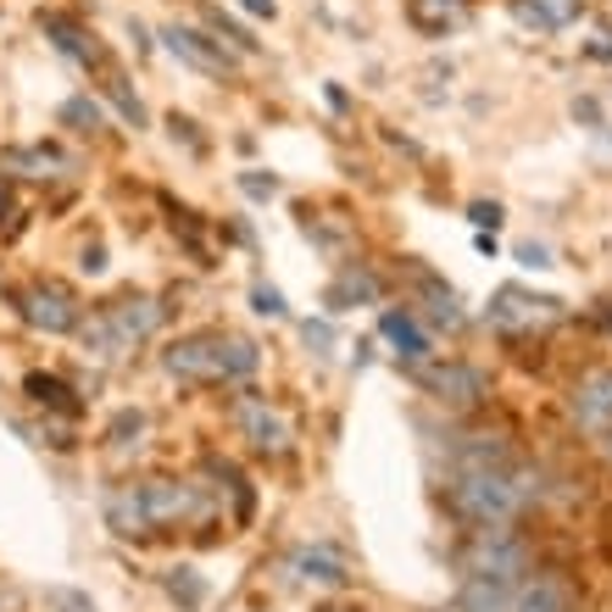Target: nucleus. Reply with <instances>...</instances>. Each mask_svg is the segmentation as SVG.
<instances>
[{
	"label": "nucleus",
	"instance_id": "17",
	"mask_svg": "<svg viewBox=\"0 0 612 612\" xmlns=\"http://www.w3.org/2000/svg\"><path fill=\"white\" fill-rule=\"evenodd\" d=\"M518 612H568V590L557 579H535V585H523Z\"/></svg>",
	"mask_w": 612,
	"mask_h": 612
},
{
	"label": "nucleus",
	"instance_id": "15",
	"mask_svg": "<svg viewBox=\"0 0 612 612\" xmlns=\"http://www.w3.org/2000/svg\"><path fill=\"white\" fill-rule=\"evenodd\" d=\"M518 23H530V29H563L579 18V0H518Z\"/></svg>",
	"mask_w": 612,
	"mask_h": 612
},
{
	"label": "nucleus",
	"instance_id": "18",
	"mask_svg": "<svg viewBox=\"0 0 612 612\" xmlns=\"http://www.w3.org/2000/svg\"><path fill=\"white\" fill-rule=\"evenodd\" d=\"M374 296H379V279H374V274H357V268H345V274H340V285L329 290V307L340 312L345 301H374Z\"/></svg>",
	"mask_w": 612,
	"mask_h": 612
},
{
	"label": "nucleus",
	"instance_id": "11",
	"mask_svg": "<svg viewBox=\"0 0 612 612\" xmlns=\"http://www.w3.org/2000/svg\"><path fill=\"white\" fill-rule=\"evenodd\" d=\"M290 574L301 585H323V590H334V585L352 579V568H345V557L334 546H301V552H290Z\"/></svg>",
	"mask_w": 612,
	"mask_h": 612
},
{
	"label": "nucleus",
	"instance_id": "21",
	"mask_svg": "<svg viewBox=\"0 0 612 612\" xmlns=\"http://www.w3.org/2000/svg\"><path fill=\"white\" fill-rule=\"evenodd\" d=\"M45 34H51L67 56H78V62H90V56H96V45H84V34H78L67 18H45Z\"/></svg>",
	"mask_w": 612,
	"mask_h": 612
},
{
	"label": "nucleus",
	"instance_id": "20",
	"mask_svg": "<svg viewBox=\"0 0 612 612\" xmlns=\"http://www.w3.org/2000/svg\"><path fill=\"white\" fill-rule=\"evenodd\" d=\"M167 596L185 601V607H201L207 601V579L196 568H167Z\"/></svg>",
	"mask_w": 612,
	"mask_h": 612
},
{
	"label": "nucleus",
	"instance_id": "4",
	"mask_svg": "<svg viewBox=\"0 0 612 612\" xmlns=\"http://www.w3.org/2000/svg\"><path fill=\"white\" fill-rule=\"evenodd\" d=\"M523 585H530V574H490V568H468V574H463V612H518Z\"/></svg>",
	"mask_w": 612,
	"mask_h": 612
},
{
	"label": "nucleus",
	"instance_id": "3",
	"mask_svg": "<svg viewBox=\"0 0 612 612\" xmlns=\"http://www.w3.org/2000/svg\"><path fill=\"white\" fill-rule=\"evenodd\" d=\"M156 329H162V307L151 296H123V301L101 307L90 323H84V345H90L101 363H112V357L134 352L140 340H151Z\"/></svg>",
	"mask_w": 612,
	"mask_h": 612
},
{
	"label": "nucleus",
	"instance_id": "29",
	"mask_svg": "<svg viewBox=\"0 0 612 612\" xmlns=\"http://www.w3.org/2000/svg\"><path fill=\"white\" fill-rule=\"evenodd\" d=\"M251 18H279V0H240Z\"/></svg>",
	"mask_w": 612,
	"mask_h": 612
},
{
	"label": "nucleus",
	"instance_id": "13",
	"mask_svg": "<svg viewBox=\"0 0 612 612\" xmlns=\"http://www.w3.org/2000/svg\"><path fill=\"white\" fill-rule=\"evenodd\" d=\"M107 523L118 535H151V518H145V501H140V485H118L107 496Z\"/></svg>",
	"mask_w": 612,
	"mask_h": 612
},
{
	"label": "nucleus",
	"instance_id": "22",
	"mask_svg": "<svg viewBox=\"0 0 612 612\" xmlns=\"http://www.w3.org/2000/svg\"><path fill=\"white\" fill-rule=\"evenodd\" d=\"M62 123H78V129H101V107H96V101H84V96H73V101L62 107Z\"/></svg>",
	"mask_w": 612,
	"mask_h": 612
},
{
	"label": "nucleus",
	"instance_id": "24",
	"mask_svg": "<svg viewBox=\"0 0 612 612\" xmlns=\"http://www.w3.org/2000/svg\"><path fill=\"white\" fill-rule=\"evenodd\" d=\"M251 301H256V312H262V318H285V296H279V290H268V285H256V296H251Z\"/></svg>",
	"mask_w": 612,
	"mask_h": 612
},
{
	"label": "nucleus",
	"instance_id": "30",
	"mask_svg": "<svg viewBox=\"0 0 612 612\" xmlns=\"http://www.w3.org/2000/svg\"><path fill=\"white\" fill-rule=\"evenodd\" d=\"M474 223H479V229H485V223L496 229V223H501V207H485V201H479V207H474Z\"/></svg>",
	"mask_w": 612,
	"mask_h": 612
},
{
	"label": "nucleus",
	"instance_id": "23",
	"mask_svg": "<svg viewBox=\"0 0 612 612\" xmlns=\"http://www.w3.org/2000/svg\"><path fill=\"white\" fill-rule=\"evenodd\" d=\"M18 167H34L40 179H45V173H62V167H67V156H56V151H23Z\"/></svg>",
	"mask_w": 612,
	"mask_h": 612
},
{
	"label": "nucleus",
	"instance_id": "27",
	"mask_svg": "<svg viewBox=\"0 0 612 612\" xmlns=\"http://www.w3.org/2000/svg\"><path fill=\"white\" fill-rule=\"evenodd\" d=\"M112 101H118V112H123L129 123H145V107H140V101L123 90V84H112Z\"/></svg>",
	"mask_w": 612,
	"mask_h": 612
},
{
	"label": "nucleus",
	"instance_id": "5",
	"mask_svg": "<svg viewBox=\"0 0 612 612\" xmlns=\"http://www.w3.org/2000/svg\"><path fill=\"white\" fill-rule=\"evenodd\" d=\"M162 40H167V51L179 56L185 67H196V73H207V78H229V73H234V51H223V40H212V34H201V29L173 23Z\"/></svg>",
	"mask_w": 612,
	"mask_h": 612
},
{
	"label": "nucleus",
	"instance_id": "6",
	"mask_svg": "<svg viewBox=\"0 0 612 612\" xmlns=\"http://www.w3.org/2000/svg\"><path fill=\"white\" fill-rule=\"evenodd\" d=\"M140 501H145V518L151 530H173V523H190L201 512V496L179 479H145L140 485Z\"/></svg>",
	"mask_w": 612,
	"mask_h": 612
},
{
	"label": "nucleus",
	"instance_id": "12",
	"mask_svg": "<svg viewBox=\"0 0 612 612\" xmlns=\"http://www.w3.org/2000/svg\"><path fill=\"white\" fill-rule=\"evenodd\" d=\"M574 418L585 429H612V374H590L574 390Z\"/></svg>",
	"mask_w": 612,
	"mask_h": 612
},
{
	"label": "nucleus",
	"instance_id": "2",
	"mask_svg": "<svg viewBox=\"0 0 612 612\" xmlns=\"http://www.w3.org/2000/svg\"><path fill=\"white\" fill-rule=\"evenodd\" d=\"M523 496H530V485L501 463H463L457 485H452V507L468 523H479V530H501V523L523 507Z\"/></svg>",
	"mask_w": 612,
	"mask_h": 612
},
{
	"label": "nucleus",
	"instance_id": "16",
	"mask_svg": "<svg viewBox=\"0 0 612 612\" xmlns=\"http://www.w3.org/2000/svg\"><path fill=\"white\" fill-rule=\"evenodd\" d=\"M407 12L423 34H446V23H457V12H463V0H412Z\"/></svg>",
	"mask_w": 612,
	"mask_h": 612
},
{
	"label": "nucleus",
	"instance_id": "33",
	"mask_svg": "<svg viewBox=\"0 0 612 612\" xmlns=\"http://www.w3.org/2000/svg\"><path fill=\"white\" fill-rule=\"evenodd\" d=\"M607 457H612V441H607Z\"/></svg>",
	"mask_w": 612,
	"mask_h": 612
},
{
	"label": "nucleus",
	"instance_id": "1",
	"mask_svg": "<svg viewBox=\"0 0 612 612\" xmlns=\"http://www.w3.org/2000/svg\"><path fill=\"white\" fill-rule=\"evenodd\" d=\"M162 368L173 379H196V385H223L256 374V345L234 334H185L162 352Z\"/></svg>",
	"mask_w": 612,
	"mask_h": 612
},
{
	"label": "nucleus",
	"instance_id": "19",
	"mask_svg": "<svg viewBox=\"0 0 612 612\" xmlns=\"http://www.w3.org/2000/svg\"><path fill=\"white\" fill-rule=\"evenodd\" d=\"M23 390L40 401V407H62V412H78V401H73V390L56 379V374H29L23 379Z\"/></svg>",
	"mask_w": 612,
	"mask_h": 612
},
{
	"label": "nucleus",
	"instance_id": "25",
	"mask_svg": "<svg viewBox=\"0 0 612 612\" xmlns=\"http://www.w3.org/2000/svg\"><path fill=\"white\" fill-rule=\"evenodd\" d=\"M51 607H56V612H96L90 596H78V590H51Z\"/></svg>",
	"mask_w": 612,
	"mask_h": 612
},
{
	"label": "nucleus",
	"instance_id": "26",
	"mask_svg": "<svg viewBox=\"0 0 612 612\" xmlns=\"http://www.w3.org/2000/svg\"><path fill=\"white\" fill-rule=\"evenodd\" d=\"M240 185H245V196H256V201H262V196H279V179H274V173H268V179H262V173H245Z\"/></svg>",
	"mask_w": 612,
	"mask_h": 612
},
{
	"label": "nucleus",
	"instance_id": "31",
	"mask_svg": "<svg viewBox=\"0 0 612 612\" xmlns=\"http://www.w3.org/2000/svg\"><path fill=\"white\" fill-rule=\"evenodd\" d=\"M307 345H334V334H329V323H307Z\"/></svg>",
	"mask_w": 612,
	"mask_h": 612
},
{
	"label": "nucleus",
	"instance_id": "28",
	"mask_svg": "<svg viewBox=\"0 0 612 612\" xmlns=\"http://www.w3.org/2000/svg\"><path fill=\"white\" fill-rule=\"evenodd\" d=\"M518 262H523V268H552V251L530 240V245H518Z\"/></svg>",
	"mask_w": 612,
	"mask_h": 612
},
{
	"label": "nucleus",
	"instance_id": "32",
	"mask_svg": "<svg viewBox=\"0 0 612 612\" xmlns=\"http://www.w3.org/2000/svg\"><path fill=\"white\" fill-rule=\"evenodd\" d=\"M590 56H612V34H596V45H590Z\"/></svg>",
	"mask_w": 612,
	"mask_h": 612
},
{
	"label": "nucleus",
	"instance_id": "7",
	"mask_svg": "<svg viewBox=\"0 0 612 612\" xmlns=\"http://www.w3.org/2000/svg\"><path fill=\"white\" fill-rule=\"evenodd\" d=\"M490 318H496V323H507V329H535V323L563 318V301H557V296H530V290L507 285V290H496Z\"/></svg>",
	"mask_w": 612,
	"mask_h": 612
},
{
	"label": "nucleus",
	"instance_id": "9",
	"mask_svg": "<svg viewBox=\"0 0 612 612\" xmlns=\"http://www.w3.org/2000/svg\"><path fill=\"white\" fill-rule=\"evenodd\" d=\"M23 312H29V323L45 329V334H67V329H78V301H73L62 285H34V290L23 296Z\"/></svg>",
	"mask_w": 612,
	"mask_h": 612
},
{
	"label": "nucleus",
	"instance_id": "14",
	"mask_svg": "<svg viewBox=\"0 0 612 612\" xmlns=\"http://www.w3.org/2000/svg\"><path fill=\"white\" fill-rule=\"evenodd\" d=\"M379 329H385V340L396 345V357H401V363H412V368H418V363L429 357V334H423L407 312H385V323H379Z\"/></svg>",
	"mask_w": 612,
	"mask_h": 612
},
{
	"label": "nucleus",
	"instance_id": "8",
	"mask_svg": "<svg viewBox=\"0 0 612 612\" xmlns=\"http://www.w3.org/2000/svg\"><path fill=\"white\" fill-rule=\"evenodd\" d=\"M418 385H423L429 396L452 401V407H474V401L485 396V374H479V368H468V363H446V368L418 363Z\"/></svg>",
	"mask_w": 612,
	"mask_h": 612
},
{
	"label": "nucleus",
	"instance_id": "10",
	"mask_svg": "<svg viewBox=\"0 0 612 612\" xmlns=\"http://www.w3.org/2000/svg\"><path fill=\"white\" fill-rule=\"evenodd\" d=\"M240 429H245V441L256 452H290V423L268 407V401H240Z\"/></svg>",
	"mask_w": 612,
	"mask_h": 612
}]
</instances>
